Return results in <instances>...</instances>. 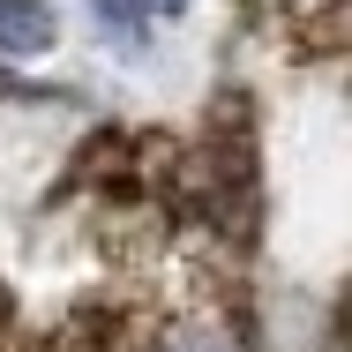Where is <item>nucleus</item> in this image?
<instances>
[{"mask_svg":"<svg viewBox=\"0 0 352 352\" xmlns=\"http://www.w3.org/2000/svg\"><path fill=\"white\" fill-rule=\"evenodd\" d=\"M120 352H248V345L225 315H165V322L135 330Z\"/></svg>","mask_w":352,"mask_h":352,"instance_id":"obj_1","label":"nucleus"},{"mask_svg":"<svg viewBox=\"0 0 352 352\" xmlns=\"http://www.w3.org/2000/svg\"><path fill=\"white\" fill-rule=\"evenodd\" d=\"M60 38L53 0H0V60H30Z\"/></svg>","mask_w":352,"mask_h":352,"instance_id":"obj_2","label":"nucleus"},{"mask_svg":"<svg viewBox=\"0 0 352 352\" xmlns=\"http://www.w3.org/2000/svg\"><path fill=\"white\" fill-rule=\"evenodd\" d=\"M173 8H180V0H98V23H120V30H128L142 15H173Z\"/></svg>","mask_w":352,"mask_h":352,"instance_id":"obj_3","label":"nucleus"}]
</instances>
